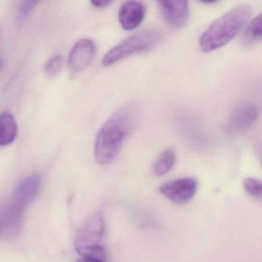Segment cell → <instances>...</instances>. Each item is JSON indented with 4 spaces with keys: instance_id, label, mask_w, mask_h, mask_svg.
Here are the masks:
<instances>
[{
    "instance_id": "obj_16",
    "label": "cell",
    "mask_w": 262,
    "mask_h": 262,
    "mask_svg": "<svg viewBox=\"0 0 262 262\" xmlns=\"http://www.w3.org/2000/svg\"><path fill=\"white\" fill-rule=\"evenodd\" d=\"M62 68V58L60 55L54 56L47 62L45 67V73L49 77H54L59 74Z\"/></svg>"
},
{
    "instance_id": "obj_10",
    "label": "cell",
    "mask_w": 262,
    "mask_h": 262,
    "mask_svg": "<svg viewBox=\"0 0 262 262\" xmlns=\"http://www.w3.org/2000/svg\"><path fill=\"white\" fill-rule=\"evenodd\" d=\"M145 7L137 1H127L119 10V21L125 30H136L145 17Z\"/></svg>"
},
{
    "instance_id": "obj_8",
    "label": "cell",
    "mask_w": 262,
    "mask_h": 262,
    "mask_svg": "<svg viewBox=\"0 0 262 262\" xmlns=\"http://www.w3.org/2000/svg\"><path fill=\"white\" fill-rule=\"evenodd\" d=\"M259 112L254 105H242L231 113L228 128L234 133H242L251 128L258 118Z\"/></svg>"
},
{
    "instance_id": "obj_2",
    "label": "cell",
    "mask_w": 262,
    "mask_h": 262,
    "mask_svg": "<svg viewBox=\"0 0 262 262\" xmlns=\"http://www.w3.org/2000/svg\"><path fill=\"white\" fill-rule=\"evenodd\" d=\"M251 13L249 6L241 5L217 18L201 36L199 46L202 51L211 53L228 43L242 30Z\"/></svg>"
},
{
    "instance_id": "obj_7",
    "label": "cell",
    "mask_w": 262,
    "mask_h": 262,
    "mask_svg": "<svg viewBox=\"0 0 262 262\" xmlns=\"http://www.w3.org/2000/svg\"><path fill=\"white\" fill-rule=\"evenodd\" d=\"M159 4L161 13L170 27L181 29L186 25L189 17L188 1H162Z\"/></svg>"
},
{
    "instance_id": "obj_19",
    "label": "cell",
    "mask_w": 262,
    "mask_h": 262,
    "mask_svg": "<svg viewBox=\"0 0 262 262\" xmlns=\"http://www.w3.org/2000/svg\"><path fill=\"white\" fill-rule=\"evenodd\" d=\"M92 5L96 8H104L111 4L110 1H106V0H93L91 1Z\"/></svg>"
},
{
    "instance_id": "obj_6",
    "label": "cell",
    "mask_w": 262,
    "mask_h": 262,
    "mask_svg": "<svg viewBox=\"0 0 262 262\" xmlns=\"http://www.w3.org/2000/svg\"><path fill=\"white\" fill-rule=\"evenodd\" d=\"M96 54V47L93 40L90 39H80L75 44L70 52L69 67L75 73L82 71L92 63Z\"/></svg>"
},
{
    "instance_id": "obj_4",
    "label": "cell",
    "mask_w": 262,
    "mask_h": 262,
    "mask_svg": "<svg viewBox=\"0 0 262 262\" xmlns=\"http://www.w3.org/2000/svg\"><path fill=\"white\" fill-rule=\"evenodd\" d=\"M105 222L100 211H96L88 217L76 233L75 248L82 255L87 249L100 245L105 234Z\"/></svg>"
},
{
    "instance_id": "obj_13",
    "label": "cell",
    "mask_w": 262,
    "mask_h": 262,
    "mask_svg": "<svg viewBox=\"0 0 262 262\" xmlns=\"http://www.w3.org/2000/svg\"><path fill=\"white\" fill-rule=\"evenodd\" d=\"M176 151L173 148H168L159 155L153 167L156 176H165L174 166L176 162Z\"/></svg>"
},
{
    "instance_id": "obj_17",
    "label": "cell",
    "mask_w": 262,
    "mask_h": 262,
    "mask_svg": "<svg viewBox=\"0 0 262 262\" xmlns=\"http://www.w3.org/2000/svg\"><path fill=\"white\" fill-rule=\"evenodd\" d=\"M37 4H39V2L33 1V0H32V1H23L19 7V17L21 19L27 18L31 13V12L34 10Z\"/></svg>"
},
{
    "instance_id": "obj_21",
    "label": "cell",
    "mask_w": 262,
    "mask_h": 262,
    "mask_svg": "<svg viewBox=\"0 0 262 262\" xmlns=\"http://www.w3.org/2000/svg\"><path fill=\"white\" fill-rule=\"evenodd\" d=\"M0 69H1V61H0Z\"/></svg>"
},
{
    "instance_id": "obj_9",
    "label": "cell",
    "mask_w": 262,
    "mask_h": 262,
    "mask_svg": "<svg viewBox=\"0 0 262 262\" xmlns=\"http://www.w3.org/2000/svg\"><path fill=\"white\" fill-rule=\"evenodd\" d=\"M42 179L39 174H33L19 182L15 190L13 200L27 208L36 199L42 188Z\"/></svg>"
},
{
    "instance_id": "obj_15",
    "label": "cell",
    "mask_w": 262,
    "mask_h": 262,
    "mask_svg": "<svg viewBox=\"0 0 262 262\" xmlns=\"http://www.w3.org/2000/svg\"><path fill=\"white\" fill-rule=\"evenodd\" d=\"M244 188L245 191L253 197L260 199L261 197V182L253 178H247L244 181Z\"/></svg>"
},
{
    "instance_id": "obj_1",
    "label": "cell",
    "mask_w": 262,
    "mask_h": 262,
    "mask_svg": "<svg viewBox=\"0 0 262 262\" xmlns=\"http://www.w3.org/2000/svg\"><path fill=\"white\" fill-rule=\"evenodd\" d=\"M138 108L133 104L125 105L110 116L98 133L95 142V159L108 165L116 159L124 139L136 128L139 121Z\"/></svg>"
},
{
    "instance_id": "obj_3",
    "label": "cell",
    "mask_w": 262,
    "mask_h": 262,
    "mask_svg": "<svg viewBox=\"0 0 262 262\" xmlns=\"http://www.w3.org/2000/svg\"><path fill=\"white\" fill-rule=\"evenodd\" d=\"M162 39V33L158 29H146L132 35L112 48L102 59L104 67H110L133 55L148 51Z\"/></svg>"
},
{
    "instance_id": "obj_12",
    "label": "cell",
    "mask_w": 262,
    "mask_h": 262,
    "mask_svg": "<svg viewBox=\"0 0 262 262\" xmlns=\"http://www.w3.org/2000/svg\"><path fill=\"white\" fill-rule=\"evenodd\" d=\"M18 135V125L14 116L4 112L0 114V146H7L16 140Z\"/></svg>"
},
{
    "instance_id": "obj_5",
    "label": "cell",
    "mask_w": 262,
    "mask_h": 262,
    "mask_svg": "<svg viewBox=\"0 0 262 262\" xmlns=\"http://www.w3.org/2000/svg\"><path fill=\"white\" fill-rule=\"evenodd\" d=\"M197 189L195 179L183 178L163 184L159 191L173 203L183 205L193 199Z\"/></svg>"
},
{
    "instance_id": "obj_11",
    "label": "cell",
    "mask_w": 262,
    "mask_h": 262,
    "mask_svg": "<svg viewBox=\"0 0 262 262\" xmlns=\"http://www.w3.org/2000/svg\"><path fill=\"white\" fill-rule=\"evenodd\" d=\"M25 209V207L13 199L4 211V219H2L3 227L8 229L11 234H18L24 225Z\"/></svg>"
},
{
    "instance_id": "obj_18",
    "label": "cell",
    "mask_w": 262,
    "mask_h": 262,
    "mask_svg": "<svg viewBox=\"0 0 262 262\" xmlns=\"http://www.w3.org/2000/svg\"><path fill=\"white\" fill-rule=\"evenodd\" d=\"M77 262H106V260L85 254V255H81L80 258L78 259Z\"/></svg>"
},
{
    "instance_id": "obj_14",
    "label": "cell",
    "mask_w": 262,
    "mask_h": 262,
    "mask_svg": "<svg viewBox=\"0 0 262 262\" xmlns=\"http://www.w3.org/2000/svg\"><path fill=\"white\" fill-rule=\"evenodd\" d=\"M261 15H258L248 24L242 37L245 45H250L261 39Z\"/></svg>"
},
{
    "instance_id": "obj_20",
    "label": "cell",
    "mask_w": 262,
    "mask_h": 262,
    "mask_svg": "<svg viewBox=\"0 0 262 262\" xmlns=\"http://www.w3.org/2000/svg\"><path fill=\"white\" fill-rule=\"evenodd\" d=\"M3 222H2V219L0 217V236H1V234H2V230H3Z\"/></svg>"
}]
</instances>
